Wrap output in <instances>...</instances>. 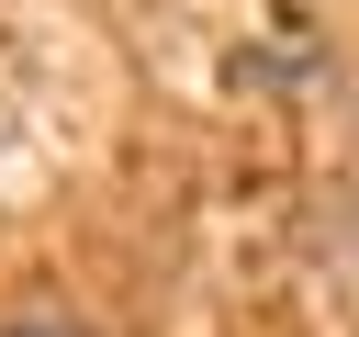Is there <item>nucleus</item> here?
I'll return each mask as SVG.
<instances>
[{
	"label": "nucleus",
	"mask_w": 359,
	"mask_h": 337,
	"mask_svg": "<svg viewBox=\"0 0 359 337\" xmlns=\"http://www.w3.org/2000/svg\"><path fill=\"white\" fill-rule=\"evenodd\" d=\"M11 337H67V326H11Z\"/></svg>",
	"instance_id": "obj_1"
}]
</instances>
